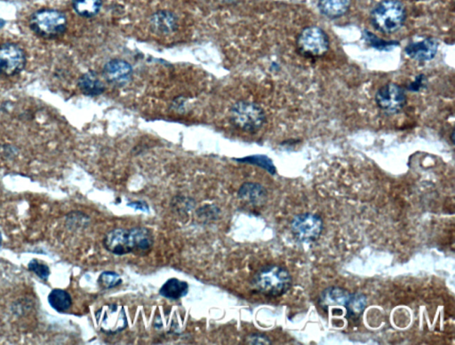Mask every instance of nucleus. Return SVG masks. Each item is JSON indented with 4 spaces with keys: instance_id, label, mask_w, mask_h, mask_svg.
Here are the masks:
<instances>
[{
    "instance_id": "19",
    "label": "nucleus",
    "mask_w": 455,
    "mask_h": 345,
    "mask_svg": "<svg viewBox=\"0 0 455 345\" xmlns=\"http://www.w3.org/2000/svg\"><path fill=\"white\" fill-rule=\"evenodd\" d=\"M102 5L103 0H72L73 8L77 15L86 18L98 15Z\"/></svg>"
},
{
    "instance_id": "9",
    "label": "nucleus",
    "mask_w": 455,
    "mask_h": 345,
    "mask_svg": "<svg viewBox=\"0 0 455 345\" xmlns=\"http://www.w3.org/2000/svg\"><path fill=\"white\" fill-rule=\"evenodd\" d=\"M26 65L25 53L18 45L6 43L0 46V74L13 76L21 72Z\"/></svg>"
},
{
    "instance_id": "30",
    "label": "nucleus",
    "mask_w": 455,
    "mask_h": 345,
    "mask_svg": "<svg viewBox=\"0 0 455 345\" xmlns=\"http://www.w3.org/2000/svg\"><path fill=\"white\" fill-rule=\"evenodd\" d=\"M0 75H1V74H0Z\"/></svg>"
},
{
    "instance_id": "26",
    "label": "nucleus",
    "mask_w": 455,
    "mask_h": 345,
    "mask_svg": "<svg viewBox=\"0 0 455 345\" xmlns=\"http://www.w3.org/2000/svg\"><path fill=\"white\" fill-rule=\"evenodd\" d=\"M128 206L136 209H139V211H149V207H148L146 202L143 201L131 202V204H128Z\"/></svg>"
},
{
    "instance_id": "1",
    "label": "nucleus",
    "mask_w": 455,
    "mask_h": 345,
    "mask_svg": "<svg viewBox=\"0 0 455 345\" xmlns=\"http://www.w3.org/2000/svg\"><path fill=\"white\" fill-rule=\"evenodd\" d=\"M153 245V238L147 228H117L110 231L104 238L103 245L117 256L136 252H146Z\"/></svg>"
},
{
    "instance_id": "8",
    "label": "nucleus",
    "mask_w": 455,
    "mask_h": 345,
    "mask_svg": "<svg viewBox=\"0 0 455 345\" xmlns=\"http://www.w3.org/2000/svg\"><path fill=\"white\" fill-rule=\"evenodd\" d=\"M96 323L107 334H117L127 329V319L124 307L119 304H106L96 313Z\"/></svg>"
},
{
    "instance_id": "5",
    "label": "nucleus",
    "mask_w": 455,
    "mask_h": 345,
    "mask_svg": "<svg viewBox=\"0 0 455 345\" xmlns=\"http://www.w3.org/2000/svg\"><path fill=\"white\" fill-rule=\"evenodd\" d=\"M231 121L238 129L252 134L261 129L266 116L258 104L242 100L231 108Z\"/></svg>"
},
{
    "instance_id": "16",
    "label": "nucleus",
    "mask_w": 455,
    "mask_h": 345,
    "mask_svg": "<svg viewBox=\"0 0 455 345\" xmlns=\"http://www.w3.org/2000/svg\"><path fill=\"white\" fill-rule=\"evenodd\" d=\"M350 3L352 0H319V8L328 18H339L348 12Z\"/></svg>"
},
{
    "instance_id": "23",
    "label": "nucleus",
    "mask_w": 455,
    "mask_h": 345,
    "mask_svg": "<svg viewBox=\"0 0 455 345\" xmlns=\"http://www.w3.org/2000/svg\"><path fill=\"white\" fill-rule=\"evenodd\" d=\"M98 282L103 289H110L120 286L122 283V279L117 273L107 271L100 275Z\"/></svg>"
},
{
    "instance_id": "25",
    "label": "nucleus",
    "mask_w": 455,
    "mask_h": 345,
    "mask_svg": "<svg viewBox=\"0 0 455 345\" xmlns=\"http://www.w3.org/2000/svg\"><path fill=\"white\" fill-rule=\"evenodd\" d=\"M248 341L251 344H269L271 341L264 334H254L248 338Z\"/></svg>"
},
{
    "instance_id": "7",
    "label": "nucleus",
    "mask_w": 455,
    "mask_h": 345,
    "mask_svg": "<svg viewBox=\"0 0 455 345\" xmlns=\"http://www.w3.org/2000/svg\"><path fill=\"white\" fill-rule=\"evenodd\" d=\"M323 223L320 216L302 213L295 216L291 223L295 237L302 242H314L321 235Z\"/></svg>"
},
{
    "instance_id": "20",
    "label": "nucleus",
    "mask_w": 455,
    "mask_h": 345,
    "mask_svg": "<svg viewBox=\"0 0 455 345\" xmlns=\"http://www.w3.org/2000/svg\"><path fill=\"white\" fill-rule=\"evenodd\" d=\"M50 306L57 312L65 313L72 307V297L63 289H53L49 296Z\"/></svg>"
},
{
    "instance_id": "22",
    "label": "nucleus",
    "mask_w": 455,
    "mask_h": 345,
    "mask_svg": "<svg viewBox=\"0 0 455 345\" xmlns=\"http://www.w3.org/2000/svg\"><path fill=\"white\" fill-rule=\"evenodd\" d=\"M238 162H247V164L257 165V167L264 169L271 174H276V168L272 161L265 155H252V157L237 159Z\"/></svg>"
},
{
    "instance_id": "11",
    "label": "nucleus",
    "mask_w": 455,
    "mask_h": 345,
    "mask_svg": "<svg viewBox=\"0 0 455 345\" xmlns=\"http://www.w3.org/2000/svg\"><path fill=\"white\" fill-rule=\"evenodd\" d=\"M103 76L110 84L124 86L132 79L133 69L126 60H111L103 67Z\"/></svg>"
},
{
    "instance_id": "21",
    "label": "nucleus",
    "mask_w": 455,
    "mask_h": 345,
    "mask_svg": "<svg viewBox=\"0 0 455 345\" xmlns=\"http://www.w3.org/2000/svg\"><path fill=\"white\" fill-rule=\"evenodd\" d=\"M366 297L363 294H352L345 306L347 313H348V318L357 319V318L361 315L366 309Z\"/></svg>"
},
{
    "instance_id": "13",
    "label": "nucleus",
    "mask_w": 455,
    "mask_h": 345,
    "mask_svg": "<svg viewBox=\"0 0 455 345\" xmlns=\"http://www.w3.org/2000/svg\"><path fill=\"white\" fill-rule=\"evenodd\" d=\"M151 28L160 35H167L177 28V19L173 13L160 11L151 17Z\"/></svg>"
},
{
    "instance_id": "2",
    "label": "nucleus",
    "mask_w": 455,
    "mask_h": 345,
    "mask_svg": "<svg viewBox=\"0 0 455 345\" xmlns=\"http://www.w3.org/2000/svg\"><path fill=\"white\" fill-rule=\"evenodd\" d=\"M252 285L265 296L281 297L291 287L292 276L284 267L269 266L256 273Z\"/></svg>"
},
{
    "instance_id": "4",
    "label": "nucleus",
    "mask_w": 455,
    "mask_h": 345,
    "mask_svg": "<svg viewBox=\"0 0 455 345\" xmlns=\"http://www.w3.org/2000/svg\"><path fill=\"white\" fill-rule=\"evenodd\" d=\"M67 18L56 9H42L33 13L30 20V29L37 35L46 39L56 38L65 32Z\"/></svg>"
},
{
    "instance_id": "15",
    "label": "nucleus",
    "mask_w": 455,
    "mask_h": 345,
    "mask_svg": "<svg viewBox=\"0 0 455 345\" xmlns=\"http://www.w3.org/2000/svg\"><path fill=\"white\" fill-rule=\"evenodd\" d=\"M350 294L347 290L338 287H331L323 290L320 296V302L323 307L345 306L350 299Z\"/></svg>"
},
{
    "instance_id": "6",
    "label": "nucleus",
    "mask_w": 455,
    "mask_h": 345,
    "mask_svg": "<svg viewBox=\"0 0 455 345\" xmlns=\"http://www.w3.org/2000/svg\"><path fill=\"white\" fill-rule=\"evenodd\" d=\"M297 45L299 50L306 56H322L329 49L328 34L319 27H307L300 33Z\"/></svg>"
},
{
    "instance_id": "29",
    "label": "nucleus",
    "mask_w": 455,
    "mask_h": 345,
    "mask_svg": "<svg viewBox=\"0 0 455 345\" xmlns=\"http://www.w3.org/2000/svg\"><path fill=\"white\" fill-rule=\"evenodd\" d=\"M1 242H2V236H1V233H0V246H1Z\"/></svg>"
},
{
    "instance_id": "28",
    "label": "nucleus",
    "mask_w": 455,
    "mask_h": 345,
    "mask_svg": "<svg viewBox=\"0 0 455 345\" xmlns=\"http://www.w3.org/2000/svg\"><path fill=\"white\" fill-rule=\"evenodd\" d=\"M6 22L4 20L0 19V29L2 28V27H4Z\"/></svg>"
},
{
    "instance_id": "14",
    "label": "nucleus",
    "mask_w": 455,
    "mask_h": 345,
    "mask_svg": "<svg viewBox=\"0 0 455 345\" xmlns=\"http://www.w3.org/2000/svg\"><path fill=\"white\" fill-rule=\"evenodd\" d=\"M239 198L254 205L264 204L267 200V191L262 185L245 183L238 191Z\"/></svg>"
},
{
    "instance_id": "18",
    "label": "nucleus",
    "mask_w": 455,
    "mask_h": 345,
    "mask_svg": "<svg viewBox=\"0 0 455 345\" xmlns=\"http://www.w3.org/2000/svg\"><path fill=\"white\" fill-rule=\"evenodd\" d=\"M188 293V285L187 282H181L177 278L168 280L162 286L160 294L162 297L172 300H177L187 296Z\"/></svg>"
},
{
    "instance_id": "10",
    "label": "nucleus",
    "mask_w": 455,
    "mask_h": 345,
    "mask_svg": "<svg viewBox=\"0 0 455 345\" xmlns=\"http://www.w3.org/2000/svg\"><path fill=\"white\" fill-rule=\"evenodd\" d=\"M377 106L389 113H397L404 107L406 96L402 87L394 83H387L376 93Z\"/></svg>"
},
{
    "instance_id": "17",
    "label": "nucleus",
    "mask_w": 455,
    "mask_h": 345,
    "mask_svg": "<svg viewBox=\"0 0 455 345\" xmlns=\"http://www.w3.org/2000/svg\"><path fill=\"white\" fill-rule=\"evenodd\" d=\"M79 87L85 96H96L102 94L104 86L98 76L94 71L84 74L79 80Z\"/></svg>"
},
{
    "instance_id": "12",
    "label": "nucleus",
    "mask_w": 455,
    "mask_h": 345,
    "mask_svg": "<svg viewBox=\"0 0 455 345\" xmlns=\"http://www.w3.org/2000/svg\"><path fill=\"white\" fill-rule=\"evenodd\" d=\"M438 49V43L436 39H426L421 41L409 44L404 48L407 56L419 62H427L436 56Z\"/></svg>"
},
{
    "instance_id": "24",
    "label": "nucleus",
    "mask_w": 455,
    "mask_h": 345,
    "mask_svg": "<svg viewBox=\"0 0 455 345\" xmlns=\"http://www.w3.org/2000/svg\"><path fill=\"white\" fill-rule=\"evenodd\" d=\"M29 269L36 273L40 279L47 280L50 275L49 266L40 263L37 260H32L29 263Z\"/></svg>"
},
{
    "instance_id": "27",
    "label": "nucleus",
    "mask_w": 455,
    "mask_h": 345,
    "mask_svg": "<svg viewBox=\"0 0 455 345\" xmlns=\"http://www.w3.org/2000/svg\"><path fill=\"white\" fill-rule=\"evenodd\" d=\"M218 1L222 3V4L231 5L235 4V3H237L238 0H218Z\"/></svg>"
},
{
    "instance_id": "3",
    "label": "nucleus",
    "mask_w": 455,
    "mask_h": 345,
    "mask_svg": "<svg viewBox=\"0 0 455 345\" xmlns=\"http://www.w3.org/2000/svg\"><path fill=\"white\" fill-rule=\"evenodd\" d=\"M406 15V8L399 0H383L373 10L371 21L379 32L392 34L402 27Z\"/></svg>"
}]
</instances>
